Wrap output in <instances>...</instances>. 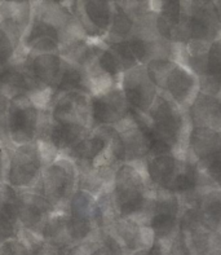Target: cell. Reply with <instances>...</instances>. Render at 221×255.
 I'll return each instance as SVG.
<instances>
[{"label":"cell","instance_id":"1","mask_svg":"<svg viewBox=\"0 0 221 255\" xmlns=\"http://www.w3.org/2000/svg\"><path fill=\"white\" fill-rule=\"evenodd\" d=\"M58 155L40 141L14 146L6 152L4 183L16 191L34 189L45 166Z\"/></svg>","mask_w":221,"mask_h":255},{"label":"cell","instance_id":"2","mask_svg":"<svg viewBox=\"0 0 221 255\" xmlns=\"http://www.w3.org/2000/svg\"><path fill=\"white\" fill-rule=\"evenodd\" d=\"M48 121V109L30 97L10 101L6 110V133L10 148L39 141Z\"/></svg>","mask_w":221,"mask_h":255},{"label":"cell","instance_id":"3","mask_svg":"<svg viewBox=\"0 0 221 255\" xmlns=\"http://www.w3.org/2000/svg\"><path fill=\"white\" fill-rule=\"evenodd\" d=\"M34 189L43 194L56 211H64L79 189V170L70 158L58 155L45 166L40 181Z\"/></svg>","mask_w":221,"mask_h":255},{"label":"cell","instance_id":"4","mask_svg":"<svg viewBox=\"0 0 221 255\" xmlns=\"http://www.w3.org/2000/svg\"><path fill=\"white\" fill-rule=\"evenodd\" d=\"M18 194V218L23 232L40 236L43 227L55 209L43 194L35 189L17 191Z\"/></svg>","mask_w":221,"mask_h":255},{"label":"cell","instance_id":"5","mask_svg":"<svg viewBox=\"0 0 221 255\" xmlns=\"http://www.w3.org/2000/svg\"><path fill=\"white\" fill-rule=\"evenodd\" d=\"M91 100L83 92H68L53 97L48 105L53 122L74 123L88 127L91 120Z\"/></svg>","mask_w":221,"mask_h":255},{"label":"cell","instance_id":"6","mask_svg":"<svg viewBox=\"0 0 221 255\" xmlns=\"http://www.w3.org/2000/svg\"><path fill=\"white\" fill-rule=\"evenodd\" d=\"M22 227L18 218V194L8 184L3 183V200L0 204V246L8 241L19 240Z\"/></svg>","mask_w":221,"mask_h":255},{"label":"cell","instance_id":"7","mask_svg":"<svg viewBox=\"0 0 221 255\" xmlns=\"http://www.w3.org/2000/svg\"><path fill=\"white\" fill-rule=\"evenodd\" d=\"M34 1H0L1 23L21 43L31 22Z\"/></svg>","mask_w":221,"mask_h":255},{"label":"cell","instance_id":"8","mask_svg":"<svg viewBox=\"0 0 221 255\" xmlns=\"http://www.w3.org/2000/svg\"><path fill=\"white\" fill-rule=\"evenodd\" d=\"M74 17L83 27L88 22V34L90 27H93L96 31H105L111 23V9L109 1H74L70 5Z\"/></svg>","mask_w":221,"mask_h":255},{"label":"cell","instance_id":"9","mask_svg":"<svg viewBox=\"0 0 221 255\" xmlns=\"http://www.w3.org/2000/svg\"><path fill=\"white\" fill-rule=\"evenodd\" d=\"M115 202L122 215H129L140 210L142 206V196L137 184L133 183V170L123 167L116 174Z\"/></svg>","mask_w":221,"mask_h":255},{"label":"cell","instance_id":"10","mask_svg":"<svg viewBox=\"0 0 221 255\" xmlns=\"http://www.w3.org/2000/svg\"><path fill=\"white\" fill-rule=\"evenodd\" d=\"M91 121L95 125H110L119 120L123 112V100L118 91L91 97Z\"/></svg>","mask_w":221,"mask_h":255},{"label":"cell","instance_id":"11","mask_svg":"<svg viewBox=\"0 0 221 255\" xmlns=\"http://www.w3.org/2000/svg\"><path fill=\"white\" fill-rule=\"evenodd\" d=\"M154 122H155V129L154 132L149 133L155 139L167 142L176 137L177 129H179V118H177L175 110L166 100H160L158 107L154 112Z\"/></svg>","mask_w":221,"mask_h":255},{"label":"cell","instance_id":"12","mask_svg":"<svg viewBox=\"0 0 221 255\" xmlns=\"http://www.w3.org/2000/svg\"><path fill=\"white\" fill-rule=\"evenodd\" d=\"M193 86H194V79H193L192 75L179 66L173 69L167 77L168 91L179 101L185 100L186 97L189 96Z\"/></svg>","mask_w":221,"mask_h":255},{"label":"cell","instance_id":"13","mask_svg":"<svg viewBox=\"0 0 221 255\" xmlns=\"http://www.w3.org/2000/svg\"><path fill=\"white\" fill-rule=\"evenodd\" d=\"M21 52V43L0 22V69L16 61Z\"/></svg>","mask_w":221,"mask_h":255},{"label":"cell","instance_id":"14","mask_svg":"<svg viewBox=\"0 0 221 255\" xmlns=\"http://www.w3.org/2000/svg\"><path fill=\"white\" fill-rule=\"evenodd\" d=\"M173 170H175V159L172 157H167V155H159L147 166V171H149L150 178L154 181L164 184L166 187L172 180Z\"/></svg>","mask_w":221,"mask_h":255},{"label":"cell","instance_id":"15","mask_svg":"<svg viewBox=\"0 0 221 255\" xmlns=\"http://www.w3.org/2000/svg\"><path fill=\"white\" fill-rule=\"evenodd\" d=\"M173 226H175V217L171 210V206L168 204H162L158 209L155 217L151 220V228H153L154 233L159 239L166 237L172 231Z\"/></svg>","mask_w":221,"mask_h":255},{"label":"cell","instance_id":"16","mask_svg":"<svg viewBox=\"0 0 221 255\" xmlns=\"http://www.w3.org/2000/svg\"><path fill=\"white\" fill-rule=\"evenodd\" d=\"M207 74L210 79L215 84H219L221 82V40L215 42L211 45L207 57Z\"/></svg>","mask_w":221,"mask_h":255},{"label":"cell","instance_id":"17","mask_svg":"<svg viewBox=\"0 0 221 255\" xmlns=\"http://www.w3.org/2000/svg\"><path fill=\"white\" fill-rule=\"evenodd\" d=\"M97 68L105 75L115 77L119 73V62L111 51H101L97 57Z\"/></svg>","mask_w":221,"mask_h":255},{"label":"cell","instance_id":"18","mask_svg":"<svg viewBox=\"0 0 221 255\" xmlns=\"http://www.w3.org/2000/svg\"><path fill=\"white\" fill-rule=\"evenodd\" d=\"M190 32H192L193 38L203 39L209 35L210 31V21L206 17V13L203 10H199L192 17L189 23Z\"/></svg>","mask_w":221,"mask_h":255},{"label":"cell","instance_id":"19","mask_svg":"<svg viewBox=\"0 0 221 255\" xmlns=\"http://www.w3.org/2000/svg\"><path fill=\"white\" fill-rule=\"evenodd\" d=\"M194 185H196V176H194V172L189 170L188 172L180 174L176 178H173L170 184L167 185V188L179 192H185L193 189Z\"/></svg>","mask_w":221,"mask_h":255},{"label":"cell","instance_id":"20","mask_svg":"<svg viewBox=\"0 0 221 255\" xmlns=\"http://www.w3.org/2000/svg\"><path fill=\"white\" fill-rule=\"evenodd\" d=\"M132 27V21L122 9H119L114 16L111 23V34L118 36H123L128 34Z\"/></svg>","mask_w":221,"mask_h":255},{"label":"cell","instance_id":"21","mask_svg":"<svg viewBox=\"0 0 221 255\" xmlns=\"http://www.w3.org/2000/svg\"><path fill=\"white\" fill-rule=\"evenodd\" d=\"M128 44L132 51V55L135 56L136 60H142L145 57V55H146V45H145L142 40L133 39V40H129Z\"/></svg>","mask_w":221,"mask_h":255},{"label":"cell","instance_id":"22","mask_svg":"<svg viewBox=\"0 0 221 255\" xmlns=\"http://www.w3.org/2000/svg\"><path fill=\"white\" fill-rule=\"evenodd\" d=\"M66 255H91L90 253V244L88 241L83 244H78L71 248H69Z\"/></svg>","mask_w":221,"mask_h":255},{"label":"cell","instance_id":"23","mask_svg":"<svg viewBox=\"0 0 221 255\" xmlns=\"http://www.w3.org/2000/svg\"><path fill=\"white\" fill-rule=\"evenodd\" d=\"M145 255H163V252H162V246H160L159 243H154L151 245V248L145 253Z\"/></svg>","mask_w":221,"mask_h":255},{"label":"cell","instance_id":"24","mask_svg":"<svg viewBox=\"0 0 221 255\" xmlns=\"http://www.w3.org/2000/svg\"><path fill=\"white\" fill-rule=\"evenodd\" d=\"M219 14H220V19H221V4H220V10H219Z\"/></svg>","mask_w":221,"mask_h":255},{"label":"cell","instance_id":"25","mask_svg":"<svg viewBox=\"0 0 221 255\" xmlns=\"http://www.w3.org/2000/svg\"><path fill=\"white\" fill-rule=\"evenodd\" d=\"M27 255H36V254H34V253H31V252H30L29 254H27Z\"/></svg>","mask_w":221,"mask_h":255},{"label":"cell","instance_id":"26","mask_svg":"<svg viewBox=\"0 0 221 255\" xmlns=\"http://www.w3.org/2000/svg\"><path fill=\"white\" fill-rule=\"evenodd\" d=\"M0 22H1V18H0Z\"/></svg>","mask_w":221,"mask_h":255},{"label":"cell","instance_id":"27","mask_svg":"<svg viewBox=\"0 0 221 255\" xmlns=\"http://www.w3.org/2000/svg\"><path fill=\"white\" fill-rule=\"evenodd\" d=\"M0 255H1V254H0Z\"/></svg>","mask_w":221,"mask_h":255}]
</instances>
